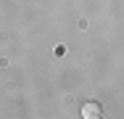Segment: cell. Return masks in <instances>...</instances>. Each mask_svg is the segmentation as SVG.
Wrapping results in <instances>:
<instances>
[{
    "label": "cell",
    "instance_id": "6da1fadb",
    "mask_svg": "<svg viewBox=\"0 0 124 119\" xmlns=\"http://www.w3.org/2000/svg\"><path fill=\"white\" fill-rule=\"evenodd\" d=\"M100 106L95 103V101H87L85 106H82V119H100Z\"/></svg>",
    "mask_w": 124,
    "mask_h": 119
}]
</instances>
